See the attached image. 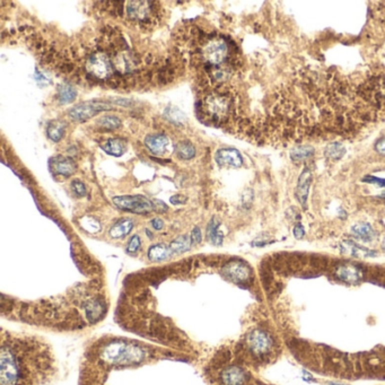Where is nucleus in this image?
I'll use <instances>...</instances> for the list:
<instances>
[{
	"instance_id": "29",
	"label": "nucleus",
	"mask_w": 385,
	"mask_h": 385,
	"mask_svg": "<svg viewBox=\"0 0 385 385\" xmlns=\"http://www.w3.org/2000/svg\"><path fill=\"white\" fill-rule=\"evenodd\" d=\"M140 244H141V242H140L139 236L138 235L132 236V238H131L130 242H129V244H128L127 251L129 252V253H135V252H137V251L139 250Z\"/></svg>"
},
{
	"instance_id": "13",
	"label": "nucleus",
	"mask_w": 385,
	"mask_h": 385,
	"mask_svg": "<svg viewBox=\"0 0 385 385\" xmlns=\"http://www.w3.org/2000/svg\"><path fill=\"white\" fill-rule=\"evenodd\" d=\"M51 169L55 173L59 174V175H64V176H70L75 173L76 171V164L74 163L73 159L67 158V157H56L52 158L50 162Z\"/></svg>"
},
{
	"instance_id": "19",
	"label": "nucleus",
	"mask_w": 385,
	"mask_h": 385,
	"mask_svg": "<svg viewBox=\"0 0 385 385\" xmlns=\"http://www.w3.org/2000/svg\"><path fill=\"white\" fill-rule=\"evenodd\" d=\"M47 132H48L49 138H50L52 141L58 143V141L63 139L65 136V122H61L58 120L50 122L47 128Z\"/></svg>"
},
{
	"instance_id": "35",
	"label": "nucleus",
	"mask_w": 385,
	"mask_h": 385,
	"mask_svg": "<svg viewBox=\"0 0 385 385\" xmlns=\"http://www.w3.org/2000/svg\"><path fill=\"white\" fill-rule=\"evenodd\" d=\"M152 225L155 229H157V231H161L164 226V223H163V220H161L159 218H155V219H153Z\"/></svg>"
},
{
	"instance_id": "10",
	"label": "nucleus",
	"mask_w": 385,
	"mask_h": 385,
	"mask_svg": "<svg viewBox=\"0 0 385 385\" xmlns=\"http://www.w3.org/2000/svg\"><path fill=\"white\" fill-rule=\"evenodd\" d=\"M246 371L238 366H228L220 373V382L223 385H244L247 382Z\"/></svg>"
},
{
	"instance_id": "15",
	"label": "nucleus",
	"mask_w": 385,
	"mask_h": 385,
	"mask_svg": "<svg viewBox=\"0 0 385 385\" xmlns=\"http://www.w3.org/2000/svg\"><path fill=\"white\" fill-rule=\"evenodd\" d=\"M341 251L342 253L351 255V256H356V258H367V256H374L376 253L370 250L364 249L359 245L355 244L353 242L347 241L341 244Z\"/></svg>"
},
{
	"instance_id": "28",
	"label": "nucleus",
	"mask_w": 385,
	"mask_h": 385,
	"mask_svg": "<svg viewBox=\"0 0 385 385\" xmlns=\"http://www.w3.org/2000/svg\"><path fill=\"white\" fill-rule=\"evenodd\" d=\"M166 116L169 117V119H170L171 121H173L174 123H178V125H179V123H182L185 120L184 114L181 112V111H179V110L176 109V108H169V109H167L166 110Z\"/></svg>"
},
{
	"instance_id": "6",
	"label": "nucleus",
	"mask_w": 385,
	"mask_h": 385,
	"mask_svg": "<svg viewBox=\"0 0 385 385\" xmlns=\"http://www.w3.org/2000/svg\"><path fill=\"white\" fill-rule=\"evenodd\" d=\"M247 348L251 351L252 355L256 357L265 356L271 350L273 346V341L270 335L262 330H253L247 337Z\"/></svg>"
},
{
	"instance_id": "27",
	"label": "nucleus",
	"mask_w": 385,
	"mask_h": 385,
	"mask_svg": "<svg viewBox=\"0 0 385 385\" xmlns=\"http://www.w3.org/2000/svg\"><path fill=\"white\" fill-rule=\"evenodd\" d=\"M97 123H99L100 127L104 128V129H106V130L118 129V128L120 127V125H121L120 120H119L117 117H112V116L101 118L100 120L97 121Z\"/></svg>"
},
{
	"instance_id": "3",
	"label": "nucleus",
	"mask_w": 385,
	"mask_h": 385,
	"mask_svg": "<svg viewBox=\"0 0 385 385\" xmlns=\"http://www.w3.org/2000/svg\"><path fill=\"white\" fill-rule=\"evenodd\" d=\"M112 60L104 52H94L88 57L86 60V70L93 78L108 79L112 76L113 73Z\"/></svg>"
},
{
	"instance_id": "34",
	"label": "nucleus",
	"mask_w": 385,
	"mask_h": 385,
	"mask_svg": "<svg viewBox=\"0 0 385 385\" xmlns=\"http://www.w3.org/2000/svg\"><path fill=\"white\" fill-rule=\"evenodd\" d=\"M375 149L377 150L379 154L385 155V138L384 139H380V140L377 141V143H376Z\"/></svg>"
},
{
	"instance_id": "36",
	"label": "nucleus",
	"mask_w": 385,
	"mask_h": 385,
	"mask_svg": "<svg viewBox=\"0 0 385 385\" xmlns=\"http://www.w3.org/2000/svg\"><path fill=\"white\" fill-rule=\"evenodd\" d=\"M325 385H346V384H340V383H332V382H331V383H327Z\"/></svg>"
},
{
	"instance_id": "21",
	"label": "nucleus",
	"mask_w": 385,
	"mask_h": 385,
	"mask_svg": "<svg viewBox=\"0 0 385 385\" xmlns=\"http://www.w3.org/2000/svg\"><path fill=\"white\" fill-rule=\"evenodd\" d=\"M192 245L191 236L182 235L176 238L170 244L171 250L173 251V253H183L190 250V247Z\"/></svg>"
},
{
	"instance_id": "22",
	"label": "nucleus",
	"mask_w": 385,
	"mask_h": 385,
	"mask_svg": "<svg viewBox=\"0 0 385 385\" xmlns=\"http://www.w3.org/2000/svg\"><path fill=\"white\" fill-rule=\"evenodd\" d=\"M219 223L216 219H212L207 227V237L215 245H220L223 243V235L219 232Z\"/></svg>"
},
{
	"instance_id": "17",
	"label": "nucleus",
	"mask_w": 385,
	"mask_h": 385,
	"mask_svg": "<svg viewBox=\"0 0 385 385\" xmlns=\"http://www.w3.org/2000/svg\"><path fill=\"white\" fill-rule=\"evenodd\" d=\"M134 228V222L130 219H123L114 225L110 231V235L113 238H120L129 234Z\"/></svg>"
},
{
	"instance_id": "4",
	"label": "nucleus",
	"mask_w": 385,
	"mask_h": 385,
	"mask_svg": "<svg viewBox=\"0 0 385 385\" xmlns=\"http://www.w3.org/2000/svg\"><path fill=\"white\" fill-rule=\"evenodd\" d=\"M114 205L122 210L145 215L154 211L155 206L149 199L143 196H122L113 199Z\"/></svg>"
},
{
	"instance_id": "11",
	"label": "nucleus",
	"mask_w": 385,
	"mask_h": 385,
	"mask_svg": "<svg viewBox=\"0 0 385 385\" xmlns=\"http://www.w3.org/2000/svg\"><path fill=\"white\" fill-rule=\"evenodd\" d=\"M216 162L220 166H233V167H241L243 165V158L241 154L236 149L233 148H225L219 149L216 154Z\"/></svg>"
},
{
	"instance_id": "9",
	"label": "nucleus",
	"mask_w": 385,
	"mask_h": 385,
	"mask_svg": "<svg viewBox=\"0 0 385 385\" xmlns=\"http://www.w3.org/2000/svg\"><path fill=\"white\" fill-rule=\"evenodd\" d=\"M335 276L346 284H358L364 278V270L353 263L340 264L335 268Z\"/></svg>"
},
{
	"instance_id": "7",
	"label": "nucleus",
	"mask_w": 385,
	"mask_h": 385,
	"mask_svg": "<svg viewBox=\"0 0 385 385\" xmlns=\"http://www.w3.org/2000/svg\"><path fill=\"white\" fill-rule=\"evenodd\" d=\"M223 272L227 279L236 284H244L252 279V270L245 262L240 260H234L228 262L223 269Z\"/></svg>"
},
{
	"instance_id": "18",
	"label": "nucleus",
	"mask_w": 385,
	"mask_h": 385,
	"mask_svg": "<svg viewBox=\"0 0 385 385\" xmlns=\"http://www.w3.org/2000/svg\"><path fill=\"white\" fill-rule=\"evenodd\" d=\"M352 233L355 234L358 238L367 242H370L371 240H374L375 237L374 229L367 223H359L355 225V226L352 227Z\"/></svg>"
},
{
	"instance_id": "30",
	"label": "nucleus",
	"mask_w": 385,
	"mask_h": 385,
	"mask_svg": "<svg viewBox=\"0 0 385 385\" xmlns=\"http://www.w3.org/2000/svg\"><path fill=\"white\" fill-rule=\"evenodd\" d=\"M72 187H73L74 192L76 193L77 196L83 197V196H85V194H86L85 185H84V183H82L81 181H74L73 184H72Z\"/></svg>"
},
{
	"instance_id": "14",
	"label": "nucleus",
	"mask_w": 385,
	"mask_h": 385,
	"mask_svg": "<svg viewBox=\"0 0 385 385\" xmlns=\"http://www.w3.org/2000/svg\"><path fill=\"white\" fill-rule=\"evenodd\" d=\"M145 144L154 154L163 155L169 145V139L163 134L149 135L145 138Z\"/></svg>"
},
{
	"instance_id": "12",
	"label": "nucleus",
	"mask_w": 385,
	"mask_h": 385,
	"mask_svg": "<svg viewBox=\"0 0 385 385\" xmlns=\"http://www.w3.org/2000/svg\"><path fill=\"white\" fill-rule=\"evenodd\" d=\"M311 183H312V172L309 171V169H305L299 176L297 190H296V197H297L300 205H303L304 207L306 206Z\"/></svg>"
},
{
	"instance_id": "24",
	"label": "nucleus",
	"mask_w": 385,
	"mask_h": 385,
	"mask_svg": "<svg viewBox=\"0 0 385 385\" xmlns=\"http://www.w3.org/2000/svg\"><path fill=\"white\" fill-rule=\"evenodd\" d=\"M176 153L178 156L182 159H191L196 155V148L193 147V145L188 140L181 141L176 145Z\"/></svg>"
},
{
	"instance_id": "25",
	"label": "nucleus",
	"mask_w": 385,
	"mask_h": 385,
	"mask_svg": "<svg viewBox=\"0 0 385 385\" xmlns=\"http://www.w3.org/2000/svg\"><path fill=\"white\" fill-rule=\"evenodd\" d=\"M314 155V148L311 146H298L290 152V157L293 161H304L312 157Z\"/></svg>"
},
{
	"instance_id": "8",
	"label": "nucleus",
	"mask_w": 385,
	"mask_h": 385,
	"mask_svg": "<svg viewBox=\"0 0 385 385\" xmlns=\"http://www.w3.org/2000/svg\"><path fill=\"white\" fill-rule=\"evenodd\" d=\"M111 106L102 104V103H93V102H86V103L76 105L69 111V116L76 121H85L88 119L94 117L96 113L105 110H110Z\"/></svg>"
},
{
	"instance_id": "32",
	"label": "nucleus",
	"mask_w": 385,
	"mask_h": 385,
	"mask_svg": "<svg viewBox=\"0 0 385 385\" xmlns=\"http://www.w3.org/2000/svg\"><path fill=\"white\" fill-rule=\"evenodd\" d=\"M305 234V231H304V227L302 224H297L296 226L294 227V236L297 238V240H300V238H303Z\"/></svg>"
},
{
	"instance_id": "20",
	"label": "nucleus",
	"mask_w": 385,
	"mask_h": 385,
	"mask_svg": "<svg viewBox=\"0 0 385 385\" xmlns=\"http://www.w3.org/2000/svg\"><path fill=\"white\" fill-rule=\"evenodd\" d=\"M106 153L113 156H121V155L126 152V146L125 143L119 139H110L106 141L104 145H102Z\"/></svg>"
},
{
	"instance_id": "16",
	"label": "nucleus",
	"mask_w": 385,
	"mask_h": 385,
	"mask_svg": "<svg viewBox=\"0 0 385 385\" xmlns=\"http://www.w3.org/2000/svg\"><path fill=\"white\" fill-rule=\"evenodd\" d=\"M173 253V251L171 250L170 246H166L164 244H156L150 247L148 251V258L155 261V262H159V261L169 259Z\"/></svg>"
},
{
	"instance_id": "23",
	"label": "nucleus",
	"mask_w": 385,
	"mask_h": 385,
	"mask_svg": "<svg viewBox=\"0 0 385 385\" xmlns=\"http://www.w3.org/2000/svg\"><path fill=\"white\" fill-rule=\"evenodd\" d=\"M76 90H75L72 85H69V84H64L58 90V99L60 103L63 104L72 103V102L76 99Z\"/></svg>"
},
{
	"instance_id": "1",
	"label": "nucleus",
	"mask_w": 385,
	"mask_h": 385,
	"mask_svg": "<svg viewBox=\"0 0 385 385\" xmlns=\"http://www.w3.org/2000/svg\"><path fill=\"white\" fill-rule=\"evenodd\" d=\"M57 371L51 349L37 338L4 335L0 385H44Z\"/></svg>"
},
{
	"instance_id": "33",
	"label": "nucleus",
	"mask_w": 385,
	"mask_h": 385,
	"mask_svg": "<svg viewBox=\"0 0 385 385\" xmlns=\"http://www.w3.org/2000/svg\"><path fill=\"white\" fill-rule=\"evenodd\" d=\"M187 201V198L183 196H180V194H176V196H173L171 198V202L173 205H180V203H183Z\"/></svg>"
},
{
	"instance_id": "5",
	"label": "nucleus",
	"mask_w": 385,
	"mask_h": 385,
	"mask_svg": "<svg viewBox=\"0 0 385 385\" xmlns=\"http://www.w3.org/2000/svg\"><path fill=\"white\" fill-rule=\"evenodd\" d=\"M228 46L224 39H212L202 50V58L212 67H218L226 60Z\"/></svg>"
},
{
	"instance_id": "31",
	"label": "nucleus",
	"mask_w": 385,
	"mask_h": 385,
	"mask_svg": "<svg viewBox=\"0 0 385 385\" xmlns=\"http://www.w3.org/2000/svg\"><path fill=\"white\" fill-rule=\"evenodd\" d=\"M191 240H192V243H194V244H198V243L201 242V231H200V228L196 227L191 232Z\"/></svg>"
},
{
	"instance_id": "26",
	"label": "nucleus",
	"mask_w": 385,
	"mask_h": 385,
	"mask_svg": "<svg viewBox=\"0 0 385 385\" xmlns=\"http://www.w3.org/2000/svg\"><path fill=\"white\" fill-rule=\"evenodd\" d=\"M344 154H346V148L339 143L330 144L325 149V156L330 159H334V161L341 158Z\"/></svg>"
},
{
	"instance_id": "2",
	"label": "nucleus",
	"mask_w": 385,
	"mask_h": 385,
	"mask_svg": "<svg viewBox=\"0 0 385 385\" xmlns=\"http://www.w3.org/2000/svg\"><path fill=\"white\" fill-rule=\"evenodd\" d=\"M105 361L111 364H135L144 359L145 352L143 349L135 344L126 342H113L106 347L103 351Z\"/></svg>"
}]
</instances>
